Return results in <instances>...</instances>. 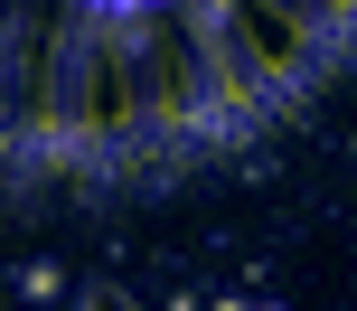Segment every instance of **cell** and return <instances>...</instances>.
<instances>
[{
    "instance_id": "6da1fadb",
    "label": "cell",
    "mask_w": 357,
    "mask_h": 311,
    "mask_svg": "<svg viewBox=\"0 0 357 311\" xmlns=\"http://www.w3.org/2000/svg\"><path fill=\"white\" fill-rule=\"evenodd\" d=\"M94 311H132V302H94Z\"/></svg>"
}]
</instances>
